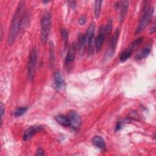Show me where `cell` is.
<instances>
[{
	"instance_id": "cell-21",
	"label": "cell",
	"mask_w": 156,
	"mask_h": 156,
	"mask_svg": "<svg viewBox=\"0 0 156 156\" xmlns=\"http://www.w3.org/2000/svg\"><path fill=\"white\" fill-rule=\"evenodd\" d=\"M112 29V21L109 20L107 23V25L105 27V37L109 36Z\"/></svg>"
},
{
	"instance_id": "cell-23",
	"label": "cell",
	"mask_w": 156,
	"mask_h": 156,
	"mask_svg": "<svg viewBox=\"0 0 156 156\" xmlns=\"http://www.w3.org/2000/svg\"><path fill=\"white\" fill-rule=\"evenodd\" d=\"M61 35L62 37V39L63 40V42L65 43V46L67 44L68 41V31L65 29H62L61 30Z\"/></svg>"
},
{
	"instance_id": "cell-18",
	"label": "cell",
	"mask_w": 156,
	"mask_h": 156,
	"mask_svg": "<svg viewBox=\"0 0 156 156\" xmlns=\"http://www.w3.org/2000/svg\"><path fill=\"white\" fill-rule=\"evenodd\" d=\"M132 51L129 49H125L124 51H123L120 55H119V59L121 62H125L126 60H127V59H129L130 56H131V54H132Z\"/></svg>"
},
{
	"instance_id": "cell-28",
	"label": "cell",
	"mask_w": 156,
	"mask_h": 156,
	"mask_svg": "<svg viewBox=\"0 0 156 156\" xmlns=\"http://www.w3.org/2000/svg\"><path fill=\"white\" fill-rule=\"evenodd\" d=\"M155 24H154V26L151 29V30H150V34H153V33H154L155 32Z\"/></svg>"
},
{
	"instance_id": "cell-16",
	"label": "cell",
	"mask_w": 156,
	"mask_h": 156,
	"mask_svg": "<svg viewBox=\"0 0 156 156\" xmlns=\"http://www.w3.org/2000/svg\"><path fill=\"white\" fill-rule=\"evenodd\" d=\"M92 143L93 144L98 147V148L104 150L105 149V143L104 140L100 136H95L92 139Z\"/></svg>"
},
{
	"instance_id": "cell-9",
	"label": "cell",
	"mask_w": 156,
	"mask_h": 156,
	"mask_svg": "<svg viewBox=\"0 0 156 156\" xmlns=\"http://www.w3.org/2000/svg\"><path fill=\"white\" fill-rule=\"evenodd\" d=\"M105 38V27L103 26H101L99 28L98 35L95 39L94 45L97 52H99L101 49V48L103 44V42Z\"/></svg>"
},
{
	"instance_id": "cell-2",
	"label": "cell",
	"mask_w": 156,
	"mask_h": 156,
	"mask_svg": "<svg viewBox=\"0 0 156 156\" xmlns=\"http://www.w3.org/2000/svg\"><path fill=\"white\" fill-rule=\"evenodd\" d=\"M144 2L145 4L141 10L139 23L135 30V34H139L142 32L148 26L153 16L154 7L149 6V1H146Z\"/></svg>"
},
{
	"instance_id": "cell-27",
	"label": "cell",
	"mask_w": 156,
	"mask_h": 156,
	"mask_svg": "<svg viewBox=\"0 0 156 156\" xmlns=\"http://www.w3.org/2000/svg\"><path fill=\"white\" fill-rule=\"evenodd\" d=\"M44 155V152L43 149H41V147H39L37 149V151H36V155Z\"/></svg>"
},
{
	"instance_id": "cell-8",
	"label": "cell",
	"mask_w": 156,
	"mask_h": 156,
	"mask_svg": "<svg viewBox=\"0 0 156 156\" xmlns=\"http://www.w3.org/2000/svg\"><path fill=\"white\" fill-rule=\"evenodd\" d=\"M119 34V31L118 29H117L115 30V32L112 37V38L111 40L110 44H109V47L107 50V53L106 54L107 56L108 57H111L115 52V49L116 47V44L118 43Z\"/></svg>"
},
{
	"instance_id": "cell-13",
	"label": "cell",
	"mask_w": 156,
	"mask_h": 156,
	"mask_svg": "<svg viewBox=\"0 0 156 156\" xmlns=\"http://www.w3.org/2000/svg\"><path fill=\"white\" fill-rule=\"evenodd\" d=\"M87 44V37H86L85 34H80L79 37L78 49H79V53L81 55L83 54V53L85 51Z\"/></svg>"
},
{
	"instance_id": "cell-4",
	"label": "cell",
	"mask_w": 156,
	"mask_h": 156,
	"mask_svg": "<svg viewBox=\"0 0 156 156\" xmlns=\"http://www.w3.org/2000/svg\"><path fill=\"white\" fill-rule=\"evenodd\" d=\"M37 50L36 48H33L30 52L28 62H27V76L29 79L31 81L33 80L37 62Z\"/></svg>"
},
{
	"instance_id": "cell-7",
	"label": "cell",
	"mask_w": 156,
	"mask_h": 156,
	"mask_svg": "<svg viewBox=\"0 0 156 156\" xmlns=\"http://www.w3.org/2000/svg\"><path fill=\"white\" fill-rule=\"evenodd\" d=\"M43 129V126H31L29 127L24 132V134L23 135V140L27 141L30 140L33 137L34 135H35L37 133H38V132H40Z\"/></svg>"
},
{
	"instance_id": "cell-6",
	"label": "cell",
	"mask_w": 156,
	"mask_h": 156,
	"mask_svg": "<svg viewBox=\"0 0 156 156\" xmlns=\"http://www.w3.org/2000/svg\"><path fill=\"white\" fill-rule=\"evenodd\" d=\"M67 116L70 121V127L74 130L77 129L81 125V118L79 114L75 110H71Z\"/></svg>"
},
{
	"instance_id": "cell-12",
	"label": "cell",
	"mask_w": 156,
	"mask_h": 156,
	"mask_svg": "<svg viewBox=\"0 0 156 156\" xmlns=\"http://www.w3.org/2000/svg\"><path fill=\"white\" fill-rule=\"evenodd\" d=\"M54 84H55V88L57 90H61L65 85V80L62 74L60 72L57 71L54 73Z\"/></svg>"
},
{
	"instance_id": "cell-11",
	"label": "cell",
	"mask_w": 156,
	"mask_h": 156,
	"mask_svg": "<svg viewBox=\"0 0 156 156\" xmlns=\"http://www.w3.org/2000/svg\"><path fill=\"white\" fill-rule=\"evenodd\" d=\"M129 2L128 1H122L118 3V8L119 9V21L121 23H122L127 15Z\"/></svg>"
},
{
	"instance_id": "cell-26",
	"label": "cell",
	"mask_w": 156,
	"mask_h": 156,
	"mask_svg": "<svg viewBox=\"0 0 156 156\" xmlns=\"http://www.w3.org/2000/svg\"><path fill=\"white\" fill-rule=\"evenodd\" d=\"M124 123V121H118V122H117L116 125V130H120L122 128V126H123Z\"/></svg>"
},
{
	"instance_id": "cell-24",
	"label": "cell",
	"mask_w": 156,
	"mask_h": 156,
	"mask_svg": "<svg viewBox=\"0 0 156 156\" xmlns=\"http://www.w3.org/2000/svg\"><path fill=\"white\" fill-rule=\"evenodd\" d=\"M0 108H1V126H2V118H3V116H4V112H5V108H4V104H2V102H1L0 103Z\"/></svg>"
},
{
	"instance_id": "cell-15",
	"label": "cell",
	"mask_w": 156,
	"mask_h": 156,
	"mask_svg": "<svg viewBox=\"0 0 156 156\" xmlns=\"http://www.w3.org/2000/svg\"><path fill=\"white\" fill-rule=\"evenodd\" d=\"M151 51V46L149 44L145 46L143 49L135 56V59L136 60H140L143 59L148 56Z\"/></svg>"
},
{
	"instance_id": "cell-22",
	"label": "cell",
	"mask_w": 156,
	"mask_h": 156,
	"mask_svg": "<svg viewBox=\"0 0 156 156\" xmlns=\"http://www.w3.org/2000/svg\"><path fill=\"white\" fill-rule=\"evenodd\" d=\"M49 57H50V63L53 64L54 62V47L52 42H50V51H49Z\"/></svg>"
},
{
	"instance_id": "cell-14",
	"label": "cell",
	"mask_w": 156,
	"mask_h": 156,
	"mask_svg": "<svg viewBox=\"0 0 156 156\" xmlns=\"http://www.w3.org/2000/svg\"><path fill=\"white\" fill-rule=\"evenodd\" d=\"M55 120L61 126L64 127H70L71 123L68 116L63 115H58L55 117Z\"/></svg>"
},
{
	"instance_id": "cell-10",
	"label": "cell",
	"mask_w": 156,
	"mask_h": 156,
	"mask_svg": "<svg viewBox=\"0 0 156 156\" xmlns=\"http://www.w3.org/2000/svg\"><path fill=\"white\" fill-rule=\"evenodd\" d=\"M76 48H77V47H76V44L75 43H73L70 46L69 49L68 51L67 54L65 57V65H69L74 60Z\"/></svg>"
},
{
	"instance_id": "cell-3",
	"label": "cell",
	"mask_w": 156,
	"mask_h": 156,
	"mask_svg": "<svg viewBox=\"0 0 156 156\" xmlns=\"http://www.w3.org/2000/svg\"><path fill=\"white\" fill-rule=\"evenodd\" d=\"M51 27V15L49 12L44 13L41 21V41L43 44L48 41Z\"/></svg>"
},
{
	"instance_id": "cell-17",
	"label": "cell",
	"mask_w": 156,
	"mask_h": 156,
	"mask_svg": "<svg viewBox=\"0 0 156 156\" xmlns=\"http://www.w3.org/2000/svg\"><path fill=\"white\" fill-rule=\"evenodd\" d=\"M102 1H95L94 2V16L96 19H98L100 13H101V5Z\"/></svg>"
},
{
	"instance_id": "cell-20",
	"label": "cell",
	"mask_w": 156,
	"mask_h": 156,
	"mask_svg": "<svg viewBox=\"0 0 156 156\" xmlns=\"http://www.w3.org/2000/svg\"><path fill=\"white\" fill-rule=\"evenodd\" d=\"M28 107L25 106V107H20L18 108H16L14 112H13V115L16 117H18V116H21L23 115H24L26 111L27 110Z\"/></svg>"
},
{
	"instance_id": "cell-5",
	"label": "cell",
	"mask_w": 156,
	"mask_h": 156,
	"mask_svg": "<svg viewBox=\"0 0 156 156\" xmlns=\"http://www.w3.org/2000/svg\"><path fill=\"white\" fill-rule=\"evenodd\" d=\"M95 23L93 22L85 33L86 37H87V41L88 45V52L91 54L93 52V42H94V35L95 32Z\"/></svg>"
},
{
	"instance_id": "cell-25",
	"label": "cell",
	"mask_w": 156,
	"mask_h": 156,
	"mask_svg": "<svg viewBox=\"0 0 156 156\" xmlns=\"http://www.w3.org/2000/svg\"><path fill=\"white\" fill-rule=\"evenodd\" d=\"M86 22V16L84 15H82L79 20V23L80 25H83Z\"/></svg>"
},
{
	"instance_id": "cell-19",
	"label": "cell",
	"mask_w": 156,
	"mask_h": 156,
	"mask_svg": "<svg viewBox=\"0 0 156 156\" xmlns=\"http://www.w3.org/2000/svg\"><path fill=\"white\" fill-rule=\"evenodd\" d=\"M143 37H140L139 38H138L137 39L135 40L132 43H131V44H130L129 47L128 48L132 52L143 41Z\"/></svg>"
},
{
	"instance_id": "cell-1",
	"label": "cell",
	"mask_w": 156,
	"mask_h": 156,
	"mask_svg": "<svg viewBox=\"0 0 156 156\" xmlns=\"http://www.w3.org/2000/svg\"><path fill=\"white\" fill-rule=\"evenodd\" d=\"M24 1H20L13 16L9 32L7 42L9 45L13 43L18 35L19 30L22 25L23 20L24 16Z\"/></svg>"
}]
</instances>
